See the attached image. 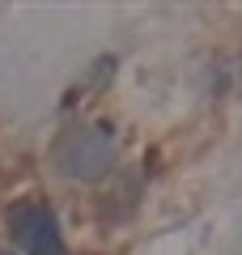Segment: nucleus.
I'll return each mask as SVG.
<instances>
[{"label": "nucleus", "mask_w": 242, "mask_h": 255, "mask_svg": "<svg viewBox=\"0 0 242 255\" xmlns=\"http://www.w3.org/2000/svg\"><path fill=\"white\" fill-rule=\"evenodd\" d=\"M9 234L26 255H68L55 213L38 200H26V204H13L9 209Z\"/></svg>", "instance_id": "f03ea898"}, {"label": "nucleus", "mask_w": 242, "mask_h": 255, "mask_svg": "<svg viewBox=\"0 0 242 255\" xmlns=\"http://www.w3.org/2000/svg\"><path fill=\"white\" fill-rule=\"evenodd\" d=\"M115 149H119V132H115V124L102 119V124H90V128H72L55 145V166H60L64 179L94 183L111 170Z\"/></svg>", "instance_id": "f257e3e1"}]
</instances>
